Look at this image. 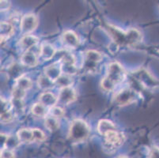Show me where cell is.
<instances>
[{"instance_id": "29", "label": "cell", "mask_w": 159, "mask_h": 158, "mask_svg": "<svg viewBox=\"0 0 159 158\" xmlns=\"http://www.w3.org/2000/svg\"><path fill=\"white\" fill-rule=\"evenodd\" d=\"M150 155L151 158H159V148L154 146L150 150Z\"/></svg>"}, {"instance_id": "1", "label": "cell", "mask_w": 159, "mask_h": 158, "mask_svg": "<svg viewBox=\"0 0 159 158\" xmlns=\"http://www.w3.org/2000/svg\"><path fill=\"white\" fill-rule=\"evenodd\" d=\"M126 77L124 68L120 63H112L108 65L106 76L102 79V87L105 91H112Z\"/></svg>"}, {"instance_id": "2", "label": "cell", "mask_w": 159, "mask_h": 158, "mask_svg": "<svg viewBox=\"0 0 159 158\" xmlns=\"http://www.w3.org/2000/svg\"><path fill=\"white\" fill-rule=\"evenodd\" d=\"M89 134V128L86 122L82 120H75L70 124L68 138L73 143L84 142Z\"/></svg>"}, {"instance_id": "8", "label": "cell", "mask_w": 159, "mask_h": 158, "mask_svg": "<svg viewBox=\"0 0 159 158\" xmlns=\"http://www.w3.org/2000/svg\"><path fill=\"white\" fill-rule=\"evenodd\" d=\"M135 91L131 89H124L116 96L115 103L120 106H124L133 102L135 100Z\"/></svg>"}, {"instance_id": "6", "label": "cell", "mask_w": 159, "mask_h": 158, "mask_svg": "<svg viewBox=\"0 0 159 158\" xmlns=\"http://www.w3.org/2000/svg\"><path fill=\"white\" fill-rule=\"evenodd\" d=\"M38 21L37 17L33 14H28L23 16L21 20V31L23 34L30 35L37 29Z\"/></svg>"}, {"instance_id": "15", "label": "cell", "mask_w": 159, "mask_h": 158, "mask_svg": "<svg viewBox=\"0 0 159 158\" xmlns=\"http://www.w3.org/2000/svg\"><path fill=\"white\" fill-rule=\"evenodd\" d=\"M98 130L102 135L105 136L108 133L113 131V130H116V128L112 122L108 120H102L98 123Z\"/></svg>"}, {"instance_id": "31", "label": "cell", "mask_w": 159, "mask_h": 158, "mask_svg": "<svg viewBox=\"0 0 159 158\" xmlns=\"http://www.w3.org/2000/svg\"><path fill=\"white\" fill-rule=\"evenodd\" d=\"M116 158H128V156H118V157H116Z\"/></svg>"}, {"instance_id": "23", "label": "cell", "mask_w": 159, "mask_h": 158, "mask_svg": "<svg viewBox=\"0 0 159 158\" xmlns=\"http://www.w3.org/2000/svg\"><path fill=\"white\" fill-rule=\"evenodd\" d=\"M31 111L33 115L37 117H44L47 115V108L40 102L34 104Z\"/></svg>"}, {"instance_id": "30", "label": "cell", "mask_w": 159, "mask_h": 158, "mask_svg": "<svg viewBox=\"0 0 159 158\" xmlns=\"http://www.w3.org/2000/svg\"><path fill=\"white\" fill-rule=\"evenodd\" d=\"M11 7V2L8 1H1V11H7Z\"/></svg>"}, {"instance_id": "20", "label": "cell", "mask_w": 159, "mask_h": 158, "mask_svg": "<svg viewBox=\"0 0 159 158\" xmlns=\"http://www.w3.org/2000/svg\"><path fill=\"white\" fill-rule=\"evenodd\" d=\"M44 126L49 131L54 132L60 127V123H59V120L57 118H55L51 115V116H48L45 118Z\"/></svg>"}, {"instance_id": "5", "label": "cell", "mask_w": 159, "mask_h": 158, "mask_svg": "<svg viewBox=\"0 0 159 158\" xmlns=\"http://www.w3.org/2000/svg\"><path fill=\"white\" fill-rule=\"evenodd\" d=\"M102 56L100 52L94 50H89L86 53L84 66L86 71L93 72L98 67V63L102 61Z\"/></svg>"}, {"instance_id": "25", "label": "cell", "mask_w": 159, "mask_h": 158, "mask_svg": "<svg viewBox=\"0 0 159 158\" xmlns=\"http://www.w3.org/2000/svg\"><path fill=\"white\" fill-rule=\"evenodd\" d=\"M49 113L51 114L52 116L57 119L61 118V117H63V115H65L64 110H63L62 108H60V107H57V106H54L52 108H50V110H49Z\"/></svg>"}, {"instance_id": "18", "label": "cell", "mask_w": 159, "mask_h": 158, "mask_svg": "<svg viewBox=\"0 0 159 158\" xmlns=\"http://www.w3.org/2000/svg\"><path fill=\"white\" fill-rule=\"evenodd\" d=\"M1 33V43L7 40L14 33V27L12 25L7 21H2L0 25Z\"/></svg>"}, {"instance_id": "21", "label": "cell", "mask_w": 159, "mask_h": 158, "mask_svg": "<svg viewBox=\"0 0 159 158\" xmlns=\"http://www.w3.org/2000/svg\"><path fill=\"white\" fill-rule=\"evenodd\" d=\"M72 83H73V81H72L70 76L66 74H62L61 76L55 82V84H56L57 86L60 87L61 89L70 87Z\"/></svg>"}, {"instance_id": "27", "label": "cell", "mask_w": 159, "mask_h": 158, "mask_svg": "<svg viewBox=\"0 0 159 158\" xmlns=\"http://www.w3.org/2000/svg\"><path fill=\"white\" fill-rule=\"evenodd\" d=\"M34 142H44L46 139V136L44 133L41 130L39 129H33Z\"/></svg>"}, {"instance_id": "28", "label": "cell", "mask_w": 159, "mask_h": 158, "mask_svg": "<svg viewBox=\"0 0 159 158\" xmlns=\"http://www.w3.org/2000/svg\"><path fill=\"white\" fill-rule=\"evenodd\" d=\"M1 158H15V155L12 150L2 149L1 150Z\"/></svg>"}, {"instance_id": "12", "label": "cell", "mask_w": 159, "mask_h": 158, "mask_svg": "<svg viewBox=\"0 0 159 158\" xmlns=\"http://www.w3.org/2000/svg\"><path fill=\"white\" fill-rule=\"evenodd\" d=\"M39 101L46 108H52L57 103L58 98H56V96L52 93L44 92L42 94H40V97H39Z\"/></svg>"}, {"instance_id": "3", "label": "cell", "mask_w": 159, "mask_h": 158, "mask_svg": "<svg viewBox=\"0 0 159 158\" xmlns=\"http://www.w3.org/2000/svg\"><path fill=\"white\" fill-rule=\"evenodd\" d=\"M116 41L121 45H134L142 40V35L135 29H131L127 32H123L117 28H112Z\"/></svg>"}, {"instance_id": "7", "label": "cell", "mask_w": 159, "mask_h": 158, "mask_svg": "<svg viewBox=\"0 0 159 158\" xmlns=\"http://www.w3.org/2000/svg\"><path fill=\"white\" fill-rule=\"evenodd\" d=\"M60 66L63 74L71 76L78 71L77 67L75 66V59L71 54H66L63 56Z\"/></svg>"}, {"instance_id": "10", "label": "cell", "mask_w": 159, "mask_h": 158, "mask_svg": "<svg viewBox=\"0 0 159 158\" xmlns=\"http://www.w3.org/2000/svg\"><path fill=\"white\" fill-rule=\"evenodd\" d=\"M62 40H63V43H64V45L70 48H76L79 43L77 35L70 30L66 31L63 33Z\"/></svg>"}, {"instance_id": "9", "label": "cell", "mask_w": 159, "mask_h": 158, "mask_svg": "<svg viewBox=\"0 0 159 158\" xmlns=\"http://www.w3.org/2000/svg\"><path fill=\"white\" fill-rule=\"evenodd\" d=\"M76 99V93L71 87L63 88L60 89L58 97V101L63 104H69Z\"/></svg>"}, {"instance_id": "4", "label": "cell", "mask_w": 159, "mask_h": 158, "mask_svg": "<svg viewBox=\"0 0 159 158\" xmlns=\"http://www.w3.org/2000/svg\"><path fill=\"white\" fill-rule=\"evenodd\" d=\"M105 141L104 143V148L109 153L115 151L116 149L120 147L125 142V136L122 133L117 132L116 130L108 133L105 136Z\"/></svg>"}, {"instance_id": "19", "label": "cell", "mask_w": 159, "mask_h": 158, "mask_svg": "<svg viewBox=\"0 0 159 158\" xmlns=\"http://www.w3.org/2000/svg\"><path fill=\"white\" fill-rule=\"evenodd\" d=\"M37 85L40 89L42 90H48L51 89L54 87L55 82L52 81L50 78H48L46 75H42L38 78L37 81Z\"/></svg>"}, {"instance_id": "14", "label": "cell", "mask_w": 159, "mask_h": 158, "mask_svg": "<svg viewBox=\"0 0 159 158\" xmlns=\"http://www.w3.org/2000/svg\"><path fill=\"white\" fill-rule=\"evenodd\" d=\"M17 137L20 142L21 143H31L34 142L33 129L23 128L21 129L17 133Z\"/></svg>"}, {"instance_id": "16", "label": "cell", "mask_w": 159, "mask_h": 158, "mask_svg": "<svg viewBox=\"0 0 159 158\" xmlns=\"http://www.w3.org/2000/svg\"><path fill=\"white\" fill-rule=\"evenodd\" d=\"M39 39L35 36L32 35H25L20 40L21 47L25 51H30L31 47H34L38 43Z\"/></svg>"}, {"instance_id": "26", "label": "cell", "mask_w": 159, "mask_h": 158, "mask_svg": "<svg viewBox=\"0 0 159 158\" xmlns=\"http://www.w3.org/2000/svg\"><path fill=\"white\" fill-rule=\"evenodd\" d=\"M12 108L15 110L16 112H21L23 111L24 108V101L22 100H15V99H11V102Z\"/></svg>"}, {"instance_id": "17", "label": "cell", "mask_w": 159, "mask_h": 158, "mask_svg": "<svg viewBox=\"0 0 159 158\" xmlns=\"http://www.w3.org/2000/svg\"><path fill=\"white\" fill-rule=\"evenodd\" d=\"M40 54L43 59L50 60L56 54V49L50 43H44L40 47Z\"/></svg>"}, {"instance_id": "24", "label": "cell", "mask_w": 159, "mask_h": 158, "mask_svg": "<svg viewBox=\"0 0 159 158\" xmlns=\"http://www.w3.org/2000/svg\"><path fill=\"white\" fill-rule=\"evenodd\" d=\"M26 91L23 90V89H19L18 87H14L12 91V98L11 99L15 100H22L24 101V97H25Z\"/></svg>"}, {"instance_id": "11", "label": "cell", "mask_w": 159, "mask_h": 158, "mask_svg": "<svg viewBox=\"0 0 159 158\" xmlns=\"http://www.w3.org/2000/svg\"><path fill=\"white\" fill-rule=\"evenodd\" d=\"M44 75H46L48 78L55 82L62 75L61 66L55 63V64L47 66L44 69Z\"/></svg>"}, {"instance_id": "22", "label": "cell", "mask_w": 159, "mask_h": 158, "mask_svg": "<svg viewBox=\"0 0 159 158\" xmlns=\"http://www.w3.org/2000/svg\"><path fill=\"white\" fill-rule=\"evenodd\" d=\"M32 82L29 78H26L25 76H21L18 79L16 80V87H18L19 89H23V90L26 91L30 89L32 87Z\"/></svg>"}, {"instance_id": "13", "label": "cell", "mask_w": 159, "mask_h": 158, "mask_svg": "<svg viewBox=\"0 0 159 158\" xmlns=\"http://www.w3.org/2000/svg\"><path fill=\"white\" fill-rule=\"evenodd\" d=\"M21 64L28 67H34L38 63V59L33 52L26 51L21 58Z\"/></svg>"}]
</instances>
